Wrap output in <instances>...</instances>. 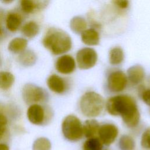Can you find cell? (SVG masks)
Wrapping results in <instances>:
<instances>
[{"mask_svg": "<svg viewBox=\"0 0 150 150\" xmlns=\"http://www.w3.org/2000/svg\"><path fill=\"white\" fill-rule=\"evenodd\" d=\"M105 108L111 115H120L125 125L132 128L136 127L140 120V113L135 100L127 94H118L109 98L105 103Z\"/></svg>", "mask_w": 150, "mask_h": 150, "instance_id": "cell-1", "label": "cell"}, {"mask_svg": "<svg viewBox=\"0 0 150 150\" xmlns=\"http://www.w3.org/2000/svg\"><path fill=\"white\" fill-rule=\"evenodd\" d=\"M43 45L55 55L63 54L72 47L70 35L65 31L56 28H50L43 39Z\"/></svg>", "mask_w": 150, "mask_h": 150, "instance_id": "cell-2", "label": "cell"}, {"mask_svg": "<svg viewBox=\"0 0 150 150\" xmlns=\"http://www.w3.org/2000/svg\"><path fill=\"white\" fill-rule=\"evenodd\" d=\"M105 106L104 98L98 93L88 91L81 97L79 101V108L83 115L89 118L99 116Z\"/></svg>", "mask_w": 150, "mask_h": 150, "instance_id": "cell-3", "label": "cell"}, {"mask_svg": "<svg viewBox=\"0 0 150 150\" xmlns=\"http://www.w3.org/2000/svg\"><path fill=\"white\" fill-rule=\"evenodd\" d=\"M62 131L66 139L70 141H77L83 136V124L74 115H68L63 120Z\"/></svg>", "mask_w": 150, "mask_h": 150, "instance_id": "cell-4", "label": "cell"}, {"mask_svg": "<svg viewBox=\"0 0 150 150\" xmlns=\"http://www.w3.org/2000/svg\"><path fill=\"white\" fill-rule=\"evenodd\" d=\"M76 63L81 70H87L93 67L98 59L97 52L91 47H84L76 53Z\"/></svg>", "mask_w": 150, "mask_h": 150, "instance_id": "cell-5", "label": "cell"}, {"mask_svg": "<svg viewBox=\"0 0 150 150\" xmlns=\"http://www.w3.org/2000/svg\"><path fill=\"white\" fill-rule=\"evenodd\" d=\"M107 87L114 93H120L126 88L128 84L127 74L122 70H116L110 73L107 77Z\"/></svg>", "mask_w": 150, "mask_h": 150, "instance_id": "cell-6", "label": "cell"}, {"mask_svg": "<svg viewBox=\"0 0 150 150\" xmlns=\"http://www.w3.org/2000/svg\"><path fill=\"white\" fill-rule=\"evenodd\" d=\"M45 91L40 87L33 84H25L22 89V94L24 101L28 104H34L45 98Z\"/></svg>", "mask_w": 150, "mask_h": 150, "instance_id": "cell-7", "label": "cell"}, {"mask_svg": "<svg viewBox=\"0 0 150 150\" xmlns=\"http://www.w3.org/2000/svg\"><path fill=\"white\" fill-rule=\"evenodd\" d=\"M118 128L113 124L105 123L100 126L98 135L103 144L108 146L112 144L118 135Z\"/></svg>", "mask_w": 150, "mask_h": 150, "instance_id": "cell-8", "label": "cell"}, {"mask_svg": "<svg viewBox=\"0 0 150 150\" xmlns=\"http://www.w3.org/2000/svg\"><path fill=\"white\" fill-rule=\"evenodd\" d=\"M76 66L74 59L69 54H64L57 58L55 67L58 72L63 74L72 73Z\"/></svg>", "mask_w": 150, "mask_h": 150, "instance_id": "cell-9", "label": "cell"}, {"mask_svg": "<svg viewBox=\"0 0 150 150\" xmlns=\"http://www.w3.org/2000/svg\"><path fill=\"white\" fill-rule=\"evenodd\" d=\"M27 117L31 123L35 125H40L45 120V111L41 105L34 104L28 108Z\"/></svg>", "mask_w": 150, "mask_h": 150, "instance_id": "cell-10", "label": "cell"}, {"mask_svg": "<svg viewBox=\"0 0 150 150\" xmlns=\"http://www.w3.org/2000/svg\"><path fill=\"white\" fill-rule=\"evenodd\" d=\"M145 76V70L144 67L139 64L133 65L127 70V77L128 81L132 84H139L144 80Z\"/></svg>", "mask_w": 150, "mask_h": 150, "instance_id": "cell-11", "label": "cell"}, {"mask_svg": "<svg viewBox=\"0 0 150 150\" xmlns=\"http://www.w3.org/2000/svg\"><path fill=\"white\" fill-rule=\"evenodd\" d=\"M47 84L51 91L57 94L63 93L66 88L64 79L56 74H52L48 77Z\"/></svg>", "mask_w": 150, "mask_h": 150, "instance_id": "cell-12", "label": "cell"}, {"mask_svg": "<svg viewBox=\"0 0 150 150\" xmlns=\"http://www.w3.org/2000/svg\"><path fill=\"white\" fill-rule=\"evenodd\" d=\"M81 40L87 46H96L100 42V35L94 28L87 29L81 34Z\"/></svg>", "mask_w": 150, "mask_h": 150, "instance_id": "cell-13", "label": "cell"}, {"mask_svg": "<svg viewBox=\"0 0 150 150\" xmlns=\"http://www.w3.org/2000/svg\"><path fill=\"white\" fill-rule=\"evenodd\" d=\"M100 126L98 122L96 120H87L83 124V135L87 138L95 137L96 135L98 134Z\"/></svg>", "mask_w": 150, "mask_h": 150, "instance_id": "cell-14", "label": "cell"}, {"mask_svg": "<svg viewBox=\"0 0 150 150\" xmlns=\"http://www.w3.org/2000/svg\"><path fill=\"white\" fill-rule=\"evenodd\" d=\"M87 21L83 17L76 16L70 20V29L75 33L81 34L86 29H87Z\"/></svg>", "mask_w": 150, "mask_h": 150, "instance_id": "cell-15", "label": "cell"}, {"mask_svg": "<svg viewBox=\"0 0 150 150\" xmlns=\"http://www.w3.org/2000/svg\"><path fill=\"white\" fill-rule=\"evenodd\" d=\"M124 59V53L122 49L116 46L111 48L108 54V60L111 64L117 66L120 64Z\"/></svg>", "mask_w": 150, "mask_h": 150, "instance_id": "cell-16", "label": "cell"}, {"mask_svg": "<svg viewBox=\"0 0 150 150\" xmlns=\"http://www.w3.org/2000/svg\"><path fill=\"white\" fill-rule=\"evenodd\" d=\"M28 41L25 38H16L13 39L8 45V50L12 53H18L23 52L26 47Z\"/></svg>", "mask_w": 150, "mask_h": 150, "instance_id": "cell-17", "label": "cell"}, {"mask_svg": "<svg viewBox=\"0 0 150 150\" xmlns=\"http://www.w3.org/2000/svg\"><path fill=\"white\" fill-rule=\"evenodd\" d=\"M21 22V16L17 13H9L6 17V26L8 30L11 32L16 31L20 26Z\"/></svg>", "mask_w": 150, "mask_h": 150, "instance_id": "cell-18", "label": "cell"}, {"mask_svg": "<svg viewBox=\"0 0 150 150\" xmlns=\"http://www.w3.org/2000/svg\"><path fill=\"white\" fill-rule=\"evenodd\" d=\"M15 80L13 75L8 71H0V88L7 90L13 84Z\"/></svg>", "mask_w": 150, "mask_h": 150, "instance_id": "cell-19", "label": "cell"}, {"mask_svg": "<svg viewBox=\"0 0 150 150\" xmlns=\"http://www.w3.org/2000/svg\"><path fill=\"white\" fill-rule=\"evenodd\" d=\"M22 33L28 38H33L39 32V28L38 25L33 22L30 21L26 23L22 28Z\"/></svg>", "mask_w": 150, "mask_h": 150, "instance_id": "cell-20", "label": "cell"}, {"mask_svg": "<svg viewBox=\"0 0 150 150\" xmlns=\"http://www.w3.org/2000/svg\"><path fill=\"white\" fill-rule=\"evenodd\" d=\"M118 146L120 150H134L135 143L132 137L128 135H123L119 139Z\"/></svg>", "mask_w": 150, "mask_h": 150, "instance_id": "cell-21", "label": "cell"}, {"mask_svg": "<svg viewBox=\"0 0 150 150\" xmlns=\"http://www.w3.org/2000/svg\"><path fill=\"white\" fill-rule=\"evenodd\" d=\"M103 144L98 138H88L83 144V150H102Z\"/></svg>", "mask_w": 150, "mask_h": 150, "instance_id": "cell-22", "label": "cell"}, {"mask_svg": "<svg viewBox=\"0 0 150 150\" xmlns=\"http://www.w3.org/2000/svg\"><path fill=\"white\" fill-rule=\"evenodd\" d=\"M52 145L50 140L45 137L37 138L33 143L32 150H50Z\"/></svg>", "mask_w": 150, "mask_h": 150, "instance_id": "cell-23", "label": "cell"}, {"mask_svg": "<svg viewBox=\"0 0 150 150\" xmlns=\"http://www.w3.org/2000/svg\"><path fill=\"white\" fill-rule=\"evenodd\" d=\"M21 6L22 11L25 13H32L35 9L40 8L43 5L42 4H39L38 2L30 0H22L21 2Z\"/></svg>", "mask_w": 150, "mask_h": 150, "instance_id": "cell-24", "label": "cell"}, {"mask_svg": "<svg viewBox=\"0 0 150 150\" xmlns=\"http://www.w3.org/2000/svg\"><path fill=\"white\" fill-rule=\"evenodd\" d=\"M20 62L25 66H30L36 61V56L32 51H25L19 57Z\"/></svg>", "mask_w": 150, "mask_h": 150, "instance_id": "cell-25", "label": "cell"}, {"mask_svg": "<svg viewBox=\"0 0 150 150\" xmlns=\"http://www.w3.org/2000/svg\"><path fill=\"white\" fill-rule=\"evenodd\" d=\"M141 145L142 148L150 149V127L146 128L142 133L141 139Z\"/></svg>", "mask_w": 150, "mask_h": 150, "instance_id": "cell-26", "label": "cell"}, {"mask_svg": "<svg viewBox=\"0 0 150 150\" xmlns=\"http://www.w3.org/2000/svg\"><path fill=\"white\" fill-rule=\"evenodd\" d=\"M7 122L6 117L0 114V138H2L6 131Z\"/></svg>", "mask_w": 150, "mask_h": 150, "instance_id": "cell-27", "label": "cell"}, {"mask_svg": "<svg viewBox=\"0 0 150 150\" xmlns=\"http://www.w3.org/2000/svg\"><path fill=\"white\" fill-rule=\"evenodd\" d=\"M112 2L118 8L121 9H125L127 8L129 4V2L128 1H125V0L113 1H112Z\"/></svg>", "mask_w": 150, "mask_h": 150, "instance_id": "cell-28", "label": "cell"}, {"mask_svg": "<svg viewBox=\"0 0 150 150\" xmlns=\"http://www.w3.org/2000/svg\"><path fill=\"white\" fill-rule=\"evenodd\" d=\"M141 97L144 102L150 106V88L144 90L141 94Z\"/></svg>", "mask_w": 150, "mask_h": 150, "instance_id": "cell-29", "label": "cell"}, {"mask_svg": "<svg viewBox=\"0 0 150 150\" xmlns=\"http://www.w3.org/2000/svg\"><path fill=\"white\" fill-rule=\"evenodd\" d=\"M0 150H9V146L5 144H0Z\"/></svg>", "mask_w": 150, "mask_h": 150, "instance_id": "cell-30", "label": "cell"}, {"mask_svg": "<svg viewBox=\"0 0 150 150\" xmlns=\"http://www.w3.org/2000/svg\"><path fill=\"white\" fill-rule=\"evenodd\" d=\"M1 27H0V35H1Z\"/></svg>", "mask_w": 150, "mask_h": 150, "instance_id": "cell-31", "label": "cell"}, {"mask_svg": "<svg viewBox=\"0 0 150 150\" xmlns=\"http://www.w3.org/2000/svg\"><path fill=\"white\" fill-rule=\"evenodd\" d=\"M104 150H110V149H104Z\"/></svg>", "mask_w": 150, "mask_h": 150, "instance_id": "cell-32", "label": "cell"}]
</instances>
